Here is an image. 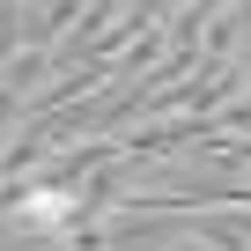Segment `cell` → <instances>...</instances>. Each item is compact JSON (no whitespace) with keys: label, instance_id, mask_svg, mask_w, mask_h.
Wrapping results in <instances>:
<instances>
[{"label":"cell","instance_id":"obj_1","mask_svg":"<svg viewBox=\"0 0 251 251\" xmlns=\"http://www.w3.org/2000/svg\"><path fill=\"white\" fill-rule=\"evenodd\" d=\"M67 214H74V192H59V185H45V192L23 200V222H37V229H52V222H67Z\"/></svg>","mask_w":251,"mask_h":251}]
</instances>
